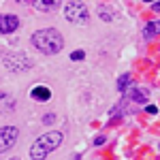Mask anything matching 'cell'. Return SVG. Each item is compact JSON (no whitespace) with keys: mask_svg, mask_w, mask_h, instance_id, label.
<instances>
[{"mask_svg":"<svg viewBox=\"0 0 160 160\" xmlns=\"http://www.w3.org/2000/svg\"><path fill=\"white\" fill-rule=\"evenodd\" d=\"M32 45L38 51L51 56V53H58L64 47V38L56 28H45V30H37L32 34Z\"/></svg>","mask_w":160,"mask_h":160,"instance_id":"cell-1","label":"cell"},{"mask_svg":"<svg viewBox=\"0 0 160 160\" xmlns=\"http://www.w3.org/2000/svg\"><path fill=\"white\" fill-rule=\"evenodd\" d=\"M60 143H62V135L60 132H56V130H53V132H45V135L38 137L37 141H34V145L30 148V156L37 158V160L45 158V156H47L49 152H53Z\"/></svg>","mask_w":160,"mask_h":160,"instance_id":"cell-2","label":"cell"},{"mask_svg":"<svg viewBox=\"0 0 160 160\" xmlns=\"http://www.w3.org/2000/svg\"><path fill=\"white\" fill-rule=\"evenodd\" d=\"M64 17L73 24H86L88 22V7L79 0H71L66 7H64Z\"/></svg>","mask_w":160,"mask_h":160,"instance_id":"cell-3","label":"cell"},{"mask_svg":"<svg viewBox=\"0 0 160 160\" xmlns=\"http://www.w3.org/2000/svg\"><path fill=\"white\" fill-rule=\"evenodd\" d=\"M4 66L11 73H22V71H28L32 66V60L26 53H7L4 56Z\"/></svg>","mask_w":160,"mask_h":160,"instance_id":"cell-4","label":"cell"},{"mask_svg":"<svg viewBox=\"0 0 160 160\" xmlns=\"http://www.w3.org/2000/svg\"><path fill=\"white\" fill-rule=\"evenodd\" d=\"M17 141V128L15 126H2L0 128V154L9 152Z\"/></svg>","mask_w":160,"mask_h":160,"instance_id":"cell-5","label":"cell"},{"mask_svg":"<svg viewBox=\"0 0 160 160\" xmlns=\"http://www.w3.org/2000/svg\"><path fill=\"white\" fill-rule=\"evenodd\" d=\"M19 26V19L15 15H0V32L2 34H9L13 30H17Z\"/></svg>","mask_w":160,"mask_h":160,"instance_id":"cell-6","label":"cell"},{"mask_svg":"<svg viewBox=\"0 0 160 160\" xmlns=\"http://www.w3.org/2000/svg\"><path fill=\"white\" fill-rule=\"evenodd\" d=\"M98 15H100V19H105V22H113L120 15V11H118V7H113L109 2H102L98 7Z\"/></svg>","mask_w":160,"mask_h":160,"instance_id":"cell-7","label":"cell"},{"mask_svg":"<svg viewBox=\"0 0 160 160\" xmlns=\"http://www.w3.org/2000/svg\"><path fill=\"white\" fill-rule=\"evenodd\" d=\"M32 7L41 13H53L60 7V0H32Z\"/></svg>","mask_w":160,"mask_h":160,"instance_id":"cell-8","label":"cell"},{"mask_svg":"<svg viewBox=\"0 0 160 160\" xmlns=\"http://www.w3.org/2000/svg\"><path fill=\"white\" fill-rule=\"evenodd\" d=\"M30 96L37 100H49L51 98V90L45 86H34L32 88V92H30Z\"/></svg>","mask_w":160,"mask_h":160,"instance_id":"cell-9","label":"cell"},{"mask_svg":"<svg viewBox=\"0 0 160 160\" xmlns=\"http://www.w3.org/2000/svg\"><path fill=\"white\" fill-rule=\"evenodd\" d=\"M13 109H15V100H13V96L4 94V92H0V111L9 113V111H13Z\"/></svg>","mask_w":160,"mask_h":160,"instance_id":"cell-10","label":"cell"},{"mask_svg":"<svg viewBox=\"0 0 160 160\" xmlns=\"http://www.w3.org/2000/svg\"><path fill=\"white\" fill-rule=\"evenodd\" d=\"M145 38H154L160 34V22H149L148 26H145Z\"/></svg>","mask_w":160,"mask_h":160,"instance_id":"cell-11","label":"cell"},{"mask_svg":"<svg viewBox=\"0 0 160 160\" xmlns=\"http://www.w3.org/2000/svg\"><path fill=\"white\" fill-rule=\"evenodd\" d=\"M132 100H135V102H145V100H148V92H145V90H135Z\"/></svg>","mask_w":160,"mask_h":160,"instance_id":"cell-12","label":"cell"},{"mask_svg":"<svg viewBox=\"0 0 160 160\" xmlns=\"http://www.w3.org/2000/svg\"><path fill=\"white\" fill-rule=\"evenodd\" d=\"M128 81H130V77H128V75H122V77H120V81H118V90H120V92H124V90H126V86H128Z\"/></svg>","mask_w":160,"mask_h":160,"instance_id":"cell-13","label":"cell"},{"mask_svg":"<svg viewBox=\"0 0 160 160\" xmlns=\"http://www.w3.org/2000/svg\"><path fill=\"white\" fill-rule=\"evenodd\" d=\"M83 58H86V53H83L81 49H77V51H73V53H71V60H75V62L83 60Z\"/></svg>","mask_w":160,"mask_h":160,"instance_id":"cell-14","label":"cell"},{"mask_svg":"<svg viewBox=\"0 0 160 160\" xmlns=\"http://www.w3.org/2000/svg\"><path fill=\"white\" fill-rule=\"evenodd\" d=\"M145 111H148V113H154V115H156V113H158V107H156V105H148V107H145Z\"/></svg>","mask_w":160,"mask_h":160,"instance_id":"cell-15","label":"cell"},{"mask_svg":"<svg viewBox=\"0 0 160 160\" xmlns=\"http://www.w3.org/2000/svg\"><path fill=\"white\" fill-rule=\"evenodd\" d=\"M102 143H105V137H98V139L94 141V145H102Z\"/></svg>","mask_w":160,"mask_h":160,"instance_id":"cell-16","label":"cell"},{"mask_svg":"<svg viewBox=\"0 0 160 160\" xmlns=\"http://www.w3.org/2000/svg\"><path fill=\"white\" fill-rule=\"evenodd\" d=\"M43 120H45V124H49V122H53V115H45Z\"/></svg>","mask_w":160,"mask_h":160,"instance_id":"cell-17","label":"cell"},{"mask_svg":"<svg viewBox=\"0 0 160 160\" xmlns=\"http://www.w3.org/2000/svg\"><path fill=\"white\" fill-rule=\"evenodd\" d=\"M154 11H160V0H156V4H154Z\"/></svg>","mask_w":160,"mask_h":160,"instance_id":"cell-18","label":"cell"},{"mask_svg":"<svg viewBox=\"0 0 160 160\" xmlns=\"http://www.w3.org/2000/svg\"><path fill=\"white\" fill-rule=\"evenodd\" d=\"M145 2H154V0H145Z\"/></svg>","mask_w":160,"mask_h":160,"instance_id":"cell-19","label":"cell"}]
</instances>
